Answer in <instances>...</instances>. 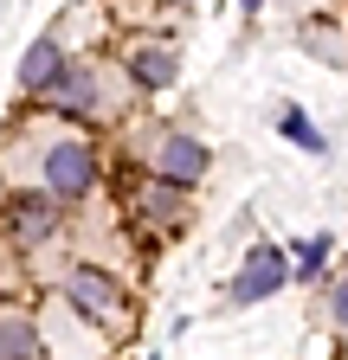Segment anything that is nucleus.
<instances>
[{
  "mask_svg": "<svg viewBox=\"0 0 348 360\" xmlns=\"http://www.w3.org/2000/svg\"><path fill=\"white\" fill-rule=\"evenodd\" d=\"M142 212L149 219H181V187H168V180H155V187H142Z\"/></svg>",
  "mask_w": 348,
  "mask_h": 360,
  "instance_id": "9d476101",
  "label": "nucleus"
},
{
  "mask_svg": "<svg viewBox=\"0 0 348 360\" xmlns=\"http://www.w3.org/2000/svg\"><path fill=\"white\" fill-rule=\"evenodd\" d=\"M123 65H129V77H136L142 90H168L174 77H181V58H174V45H161V39L129 45V52H123Z\"/></svg>",
  "mask_w": 348,
  "mask_h": 360,
  "instance_id": "423d86ee",
  "label": "nucleus"
},
{
  "mask_svg": "<svg viewBox=\"0 0 348 360\" xmlns=\"http://www.w3.org/2000/svg\"><path fill=\"white\" fill-rule=\"evenodd\" d=\"M278 129L290 135V142H303V148H316V129L303 122V110H284V116H278Z\"/></svg>",
  "mask_w": 348,
  "mask_h": 360,
  "instance_id": "f8f14e48",
  "label": "nucleus"
},
{
  "mask_svg": "<svg viewBox=\"0 0 348 360\" xmlns=\"http://www.w3.org/2000/svg\"><path fill=\"white\" fill-rule=\"evenodd\" d=\"M0 360H46L39 354V328L26 315H7V322H0Z\"/></svg>",
  "mask_w": 348,
  "mask_h": 360,
  "instance_id": "1a4fd4ad",
  "label": "nucleus"
},
{
  "mask_svg": "<svg viewBox=\"0 0 348 360\" xmlns=\"http://www.w3.org/2000/svg\"><path fill=\"white\" fill-rule=\"evenodd\" d=\"M65 296H71L77 315H91V322H116V309H123V290L104 277L97 264H77V270H71V283H65Z\"/></svg>",
  "mask_w": 348,
  "mask_h": 360,
  "instance_id": "20e7f679",
  "label": "nucleus"
},
{
  "mask_svg": "<svg viewBox=\"0 0 348 360\" xmlns=\"http://www.w3.org/2000/svg\"><path fill=\"white\" fill-rule=\"evenodd\" d=\"M284 283H290V257H284L278 245H251L245 264H239V277H232V290H226V302H232V309H251V302L278 296Z\"/></svg>",
  "mask_w": 348,
  "mask_h": 360,
  "instance_id": "f257e3e1",
  "label": "nucleus"
},
{
  "mask_svg": "<svg viewBox=\"0 0 348 360\" xmlns=\"http://www.w3.org/2000/svg\"><path fill=\"white\" fill-rule=\"evenodd\" d=\"M323 257H329V238H323V232H316V238H303V251H297V277H316Z\"/></svg>",
  "mask_w": 348,
  "mask_h": 360,
  "instance_id": "9b49d317",
  "label": "nucleus"
},
{
  "mask_svg": "<svg viewBox=\"0 0 348 360\" xmlns=\"http://www.w3.org/2000/svg\"><path fill=\"white\" fill-rule=\"evenodd\" d=\"M329 315H335V328H348V277L329 290Z\"/></svg>",
  "mask_w": 348,
  "mask_h": 360,
  "instance_id": "ddd939ff",
  "label": "nucleus"
},
{
  "mask_svg": "<svg viewBox=\"0 0 348 360\" xmlns=\"http://www.w3.org/2000/svg\"><path fill=\"white\" fill-rule=\"evenodd\" d=\"M65 65H71V52H58V39H39L26 52V65H20V90L26 97H52V84L65 77Z\"/></svg>",
  "mask_w": 348,
  "mask_h": 360,
  "instance_id": "0eeeda50",
  "label": "nucleus"
},
{
  "mask_svg": "<svg viewBox=\"0 0 348 360\" xmlns=\"http://www.w3.org/2000/svg\"><path fill=\"white\" fill-rule=\"evenodd\" d=\"M52 103H58L65 116H97V110H104V90H97V77L84 71V65H65V77L52 84Z\"/></svg>",
  "mask_w": 348,
  "mask_h": 360,
  "instance_id": "6e6552de",
  "label": "nucleus"
},
{
  "mask_svg": "<svg viewBox=\"0 0 348 360\" xmlns=\"http://www.w3.org/2000/svg\"><path fill=\"white\" fill-rule=\"evenodd\" d=\"M149 167H155V180H168V187H194V180L206 174V148L194 142V135H161Z\"/></svg>",
  "mask_w": 348,
  "mask_h": 360,
  "instance_id": "7ed1b4c3",
  "label": "nucleus"
},
{
  "mask_svg": "<svg viewBox=\"0 0 348 360\" xmlns=\"http://www.w3.org/2000/svg\"><path fill=\"white\" fill-rule=\"evenodd\" d=\"M58 219H65V206H58L52 193H20L13 212H7V232H13L20 245H39V238L58 232Z\"/></svg>",
  "mask_w": 348,
  "mask_h": 360,
  "instance_id": "39448f33",
  "label": "nucleus"
},
{
  "mask_svg": "<svg viewBox=\"0 0 348 360\" xmlns=\"http://www.w3.org/2000/svg\"><path fill=\"white\" fill-rule=\"evenodd\" d=\"M46 187H52V200H84L97 187V148L91 142H52L46 148Z\"/></svg>",
  "mask_w": 348,
  "mask_h": 360,
  "instance_id": "f03ea898",
  "label": "nucleus"
}]
</instances>
